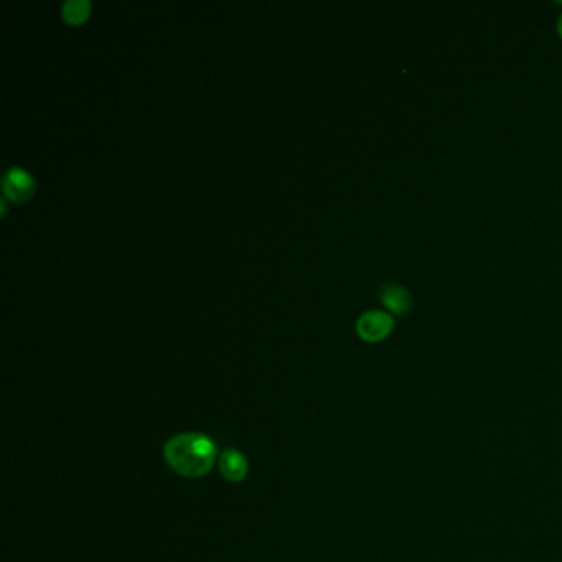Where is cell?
Segmentation results:
<instances>
[{
  "mask_svg": "<svg viewBox=\"0 0 562 562\" xmlns=\"http://www.w3.org/2000/svg\"><path fill=\"white\" fill-rule=\"evenodd\" d=\"M217 443L205 434H178L163 445L167 465L186 478L205 476L217 462Z\"/></svg>",
  "mask_w": 562,
  "mask_h": 562,
  "instance_id": "1",
  "label": "cell"
},
{
  "mask_svg": "<svg viewBox=\"0 0 562 562\" xmlns=\"http://www.w3.org/2000/svg\"><path fill=\"white\" fill-rule=\"evenodd\" d=\"M394 330V318L384 310H368L358 318L357 334L368 343H378Z\"/></svg>",
  "mask_w": 562,
  "mask_h": 562,
  "instance_id": "2",
  "label": "cell"
},
{
  "mask_svg": "<svg viewBox=\"0 0 562 562\" xmlns=\"http://www.w3.org/2000/svg\"><path fill=\"white\" fill-rule=\"evenodd\" d=\"M2 190L12 202L23 203L29 202L35 194V180L30 173L21 167H11L4 175Z\"/></svg>",
  "mask_w": 562,
  "mask_h": 562,
  "instance_id": "3",
  "label": "cell"
},
{
  "mask_svg": "<svg viewBox=\"0 0 562 562\" xmlns=\"http://www.w3.org/2000/svg\"><path fill=\"white\" fill-rule=\"evenodd\" d=\"M379 301L396 315H406L411 312L414 299L412 293L396 282H386L379 287Z\"/></svg>",
  "mask_w": 562,
  "mask_h": 562,
  "instance_id": "4",
  "label": "cell"
},
{
  "mask_svg": "<svg viewBox=\"0 0 562 562\" xmlns=\"http://www.w3.org/2000/svg\"><path fill=\"white\" fill-rule=\"evenodd\" d=\"M219 474L231 483H239L248 476V459L238 449H227L218 459Z\"/></svg>",
  "mask_w": 562,
  "mask_h": 562,
  "instance_id": "5",
  "label": "cell"
},
{
  "mask_svg": "<svg viewBox=\"0 0 562 562\" xmlns=\"http://www.w3.org/2000/svg\"><path fill=\"white\" fill-rule=\"evenodd\" d=\"M91 12V4L87 0H68L62 5V15L71 25L83 23Z\"/></svg>",
  "mask_w": 562,
  "mask_h": 562,
  "instance_id": "6",
  "label": "cell"
},
{
  "mask_svg": "<svg viewBox=\"0 0 562 562\" xmlns=\"http://www.w3.org/2000/svg\"><path fill=\"white\" fill-rule=\"evenodd\" d=\"M558 33H559V37L562 38V13L561 17L558 19Z\"/></svg>",
  "mask_w": 562,
  "mask_h": 562,
  "instance_id": "7",
  "label": "cell"
}]
</instances>
